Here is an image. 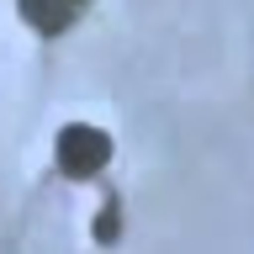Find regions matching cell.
I'll return each instance as SVG.
<instances>
[{"label": "cell", "mask_w": 254, "mask_h": 254, "mask_svg": "<svg viewBox=\"0 0 254 254\" xmlns=\"http://www.w3.org/2000/svg\"><path fill=\"white\" fill-rule=\"evenodd\" d=\"M53 159H59V170L69 175V180H90L95 170H106L111 138L101 132V127H90V122H69V127L59 132V148H53Z\"/></svg>", "instance_id": "6da1fadb"}, {"label": "cell", "mask_w": 254, "mask_h": 254, "mask_svg": "<svg viewBox=\"0 0 254 254\" xmlns=\"http://www.w3.org/2000/svg\"><path fill=\"white\" fill-rule=\"evenodd\" d=\"M85 5H90V0H21V16H27V27L53 37V32H64Z\"/></svg>", "instance_id": "7a4b0ae2"}]
</instances>
